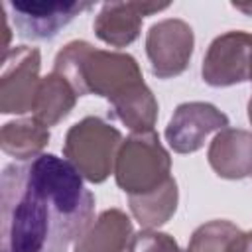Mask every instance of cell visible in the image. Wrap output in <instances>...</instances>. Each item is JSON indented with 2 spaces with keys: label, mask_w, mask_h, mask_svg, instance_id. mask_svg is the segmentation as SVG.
I'll return each instance as SVG.
<instances>
[{
  "label": "cell",
  "mask_w": 252,
  "mask_h": 252,
  "mask_svg": "<svg viewBox=\"0 0 252 252\" xmlns=\"http://www.w3.org/2000/svg\"><path fill=\"white\" fill-rule=\"evenodd\" d=\"M132 234L130 217L120 209H106L75 240L73 252H126Z\"/></svg>",
  "instance_id": "12"
},
{
  "label": "cell",
  "mask_w": 252,
  "mask_h": 252,
  "mask_svg": "<svg viewBox=\"0 0 252 252\" xmlns=\"http://www.w3.org/2000/svg\"><path fill=\"white\" fill-rule=\"evenodd\" d=\"M12 20L26 39H51L91 2H10Z\"/></svg>",
  "instance_id": "9"
},
{
  "label": "cell",
  "mask_w": 252,
  "mask_h": 252,
  "mask_svg": "<svg viewBox=\"0 0 252 252\" xmlns=\"http://www.w3.org/2000/svg\"><path fill=\"white\" fill-rule=\"evenodd\" d=\"M169 8V2H106L94 18V33L112 47L130 45L142 30V18Z\"/></svg>",
  "instance_id": "10"
},
{
  "label": "cell",
  "mask_w": 252,
  "mask_h": 252,
  "mask_svg": "<svg viewBox=\"0 0 252 252\" xmlns=\"http://www.w3.org/2000/svg\"><path fill=\"white\" fill-rule=\"evenodd\" d=\"M240 228L228 220H211L201 224L189 240L187 252H224L228 240Z\"/></svg>",
  "instance_id": "17"
},
{
  "label": "cell",
  "mask_w": 252,
  "mask_h": 252,
  "mask_svg": "<svg viewBox=\"0 0 252 252\" xmlns=\"http://www.w3.org/2000/svg\"><path fill=\"white\" fill-rule=\"evenodd\" d=\"M39 49L18 45L2 55L0 75V112L24 114L33 108L39 87Z\"/></svg>",
  "instance_id": "5"
},
{
  "label": "cell",
  "mask_w": 252,
  "mask_h": 252,
  "mask_svg": "<svg viewBox=\"0 0 252 252\" xmlns=\"http://www.w3.org/2000/svg\"><path fill=\"white\" fill-rule=\"evenodd\" d=\"M122 134L98 116H87L67 130L63 142L65 159L89 183H102L116 163Z\"/></svg>",
  "instance_id": "3"
},
{
  "label": "cell",
  "mask_w": 252,
  "mask_h": 252,
  "mask_svg": "<svg viewBox=\"0 0 252 252\" xmlns=\"http://www.w3.org/2000/svg\"><path fill=\"white\" fill-rule=\"evenodd\" d=\"M171 158L158 132H132L120 146L114 163L118 187L132 195H144L161 187L171 175Z\"/></svg>",
  "instance_id": "4"
},
{
  "label": "cell",
  "mask_w": 252,
  "mask_h": 252,
  "mask_svg": "<svg viewBox=\"0 0 252 252\" xmlns=\"http://www.w3.org/2000/svg\"><path fill=\"white\" fill-rule=\"evenodd\" d=\"M110 112L132 132H150L158 120V100L146 83H140L110 102Z\"/></svg>",
  "instance_id": "14"
},
{
  "label": "cell",
  "mask_w": 252,
  "mask_h": 252,
  "mask_svg": "<svg viewBox=\"0 0 252 252\" xmlns=\"http://www.w3.org/2000/svg\"><path fill=\"white\" fill-rule=\"evenodd\" d=\"M224 252H252V230L242 232L238 230L226 244Z\"/></svg>",
  "instance_id": "19"
},
{
  "label": "cell",
  "mask_w": 252,
  "mask_h": 252,
  "mask_svg": "<svg viewBox=\"0 0 252 252\" xmlns=\"http://www.w3.org/2000/svg\"><path fill=\"white\" fill-rule=\"evenodd\" d=\"M47 142L49 128L33 116L6 122L0 130V148L20 161H28L41 156V150L47 146Z\"/></svg>",
  "instance_id": "15"
},
{
  "label": "cell",
  "mask_w": 252,
  "mask_h": 252,
  "mask_svg": "<svg viewBox=\"0 0 252 252\" xmlns=\"http://www.w3.org/2000/svg\"><path fill=\"white\" fill-rule=\"evenodd\" d=\"M185 252H187V250H185Z\"/></svg>",
  "instance_id": "23"
},
{
  "label": "cell",
  "mask_w": 252,
  "mask_h": 252,
  "mask_svg": "<svg viewBox=\"0 0 252 252\" xmlns=\"http://www.w3.org/2000/svg\"><path fill=\"white\" fill-rule=\"evenodd\" d=\"M195 35L187 22L179 18H165L154 24L146 35V53L152 73L158 79H171L181 75L193 55Z\"/></svg>",
  "instance_id": "6"
},
{
  "label": "cell",
  "mask_w": 252,
  "mask_h": 252,
  "mask_svg": "<svg viewBox=\"0 0 252 252\" xmlns=\"http://www.w3.org/2000/svg\"><path fill=\"white\" fill-rule=\"evenodd\" d=\"M207 159L222 179H242L252 175V132L224 128L213 138Z\"/></svg>",
  "instance_id": "11"
},
{
  "label": "cell",
  "mask_w": 252,
  "mask_h": 252,
  "mask_svg": "<svg viewBox=\"0 0 252 252\" xmlns=\"http://www.w3.org/2000/svg\"><path fill=\"white\" fill-rule=\"evenodd\" d=\"M53 71L65 77L79 96L96 94L108 102L144 83L140 65L132 55L96 49L83 39H73L59 49Z\"/></svg>",
  "instance_id": "2"
},
{
  "label": "cell",
  "mask_w": 252,
  "mask_h": 252,
  "mask_svg": "<svg viewBox=\"0 0 252 252\" xmlns=\"http://www.w3.org/2000/svg\"><path fill=\"white\" fill-rule=\"evenodd\" d=\"M94 195L53 154L14 161L0 175V252H67L93 222Z\"/></svg>",
  "instance_id": "1"
},
{
  "label": "cell",
  "mask_w": 252,
  "mask_h": 252,
  "mask_svg": "<svg viewBox=\"0 0 252 252\" xmlns=\"http://www.w3.org/2000/svg\"><path fill=\"white\" fill-rule=\"evenodd\" d=\"M77 93L69 85L65 77L59 73L51 71L39 81L35 100H33V118L39 120L43 126H55L61 122L75 106L77 102Z\"/></svg>",
  "instance_id": "13"
},
{
  "label": "cell",
  "mask_w": 252,
  "mask_h": 252,
  "mask_svg": "<svg viewBox=\"0 0 252 252\" xmlns=\"http://www.w3.org/2000/svg\"><path fill=\"white\" fill-rule=\"evenodd\" d=\"M250 81H252V67H250Z\"/></svg>",
  "instance_id": "22"
},
{
  "label": "cell",
  "mask_w": 252,
  "mask_h": 252,
  "mask_svg": "<svg viewBox=\"0 0 252 252\" xmlns=\"http://www.w3.org/2000/svg\"><path fill=\"white\" fill-rule=\"evenodd\" d=\"M126 252H181L179 244L167 232H159L156 228H142L132 234Z\"/></svg>",
  "instance_id": "18"
},
{
  "label": "cell",
  "mask_w": 252,
  "mask_h": 252,
  "mask_svg": "<svg viewBox=\"0 0 252 252\" xmlns=\"http://www.w3.org/2000/svg\"><path fill=\"white\" fill-rule=\"evenodd\" d=\"M228 126V116L211 102H181L165 128V140L177 154H193L203 148L211 132Z\"/></svg>",
  "instance_id": "8"
},
{
  "label": "cell",
  "mask_w": 252,
  "mask_h": 252,
  "mask_svg": "<svg viewBox=\"0 0 252 252\" xmlns=\"http://www.w3.org/2000/svg\"><path fill=\"white\" fill-rule=\"evenodd\" d=\"M248 120H250V124H252V96H250V100H248Z\"/></svg>",
  "instance_id": "21"
},
{
  "label": "cell",
  "mask_w": 252,
  "mask_h": 252,
  "mask_svg": "<svg viewBox=\"0 0 252 252\" xmlns=\"http://www.w3.org/2000/svg\"><path fill=\"white\" fill-rule=\"evenodd\" d=\"M252 33L226 32L217 35L203 59L201 75L211 87H232L250 81Z\"/></svg>",
  "instance_id": "7"
},
{
  "label": "cell",
  "mask_w": 252,
  "mask_h": 252,
  "mask_svg": "<svg viewBox=\"0 0 252 252\" xmlns=\"http://www.w3.org/2000/svg\"><path fill=\"white\" fill-rule=\"evenodd\" d=\"M232 8H236V10H240V12L248 14V16H252V4H232Z\"/></svg>",
  "instance_id": "20"
},
{
  "label": "cell",
  "mask_w": 252,
  "mask_h": 252,
  "mask_svg": "<svg viewBox=\"0 0 252 252\" xmlns=\"http://www.w3.org/2000/svg\"><path fill=\"white\" fill-rule=\"evenodd\" d=\"M177 201H179V191L173 177H169L161 187L150 193L128 197L130 213L144 228H158L165 224L173 217L177 209Z\"/></svg>",
  "instance_id": "16"
}]
</instances>
